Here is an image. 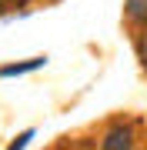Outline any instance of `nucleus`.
Returning <instances> with one entry per match:
<instances>
[{"label":"nucleus","mask_w":147,"mask_h":150,"mask_svg":"<svg viewBox=\"0 0 147 150\" xmlns=\"http://www.w3.org/2000/svg\"><path fill=\"white\" fill-rule=\"evenodd\" d=\"M27 140H30V130H27V134H20V137H17L7 150H23V147H27Z\"/></svg>","instance_id":"5"},{"label":"nucleus","mask_w":147,"mask_h":150,"mask_svg":"<svg viewBox=\"0 0 147 150\" xmlns=\"http://www.w3.org/2000/svg\"><path fill=\"white\" fill-rule=\"evenodd\" d=\"M134 50H137V60H141V67L147 70V30L134 40Z\"/></svg>","instance_id":"4"},{"label":"nucleus","mask_w":147,"mask_h":150,"mask_svg":"<svg viewBox=\"0 0 147 150\" xmlns=\"http://www.w3.org/2000/svg\"><path fill=\"white\" fill-rule=\"evenodd\" d=\"M37 67H44V57L30 60V64H13V67H4V70H0V77H10V74H27V70H37Z\"/></svg>","instance_id":"3"},{"label":"nucleus","mask_w":147,"mask_h":150,"mask_svg":"<svg viewBox=\"0 0 147 150\" xmlns=\"http://www.w3.org/2000/svg\"><path fill=\"white\" fill-rule=\"evenodd\" d=\"M137 134H134V123H110L100 137V150H134Z\"/></svg>","instance_id":"1"},{"label":"nucleus","mask_w":147,"mask_h":150,"mask_svg":"<svg viewBox=\"0 0 147 150\" xmlns=\"http://www.w3.org/2000/svg\"><path fill=\"white\" fill-rule=\"evenodd\" d=\"M124 17L134 23V27L147 30V0H124Z\"/></svg>","instance_id":"2"},{"label":"nucleus","mask_w":147,"mask_h":150,"mask_svg":"<svg viewBox=\"0 0 147 150\" xmlns=\"http://www.w3.org/2000/svg\"><path fill=\"white\" fill-rule=\"evenodd\" d=\"M4 4H7V0H0V7H4Z\"/></svg>","instance_id":"6"}]
</instances>
